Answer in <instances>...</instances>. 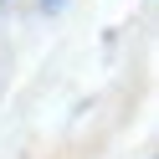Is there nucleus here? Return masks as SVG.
I'll return each instance as SVG.
<instances>
[{
    "instance_id": "1",
    "label": "nucleus",
    "mask_w": 159,
    "mask_h": 159,
    "mask_svg": "<svg viewBox=\"0 0 159 159\" xmlns=\"http://www.w3.org/2000/svg\"><path fill=\"white\" fill-rule=\"evenodd\" d=\"M52 5H62V0H52Z\"/></svg>"
}]
</instances>
